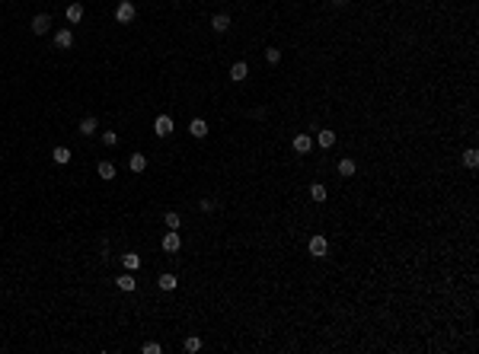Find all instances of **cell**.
<instances>
[{
    "instance_id": "obj_1",
    "label": "cell",
    "mask_w": 479,
    "mask_h": 354,
    "mask_svg": "<svg viewBox=\"0 0 479 354\" xmlns=\"http://www.w3.org/2000/svg\"><path fill=\"white\" fill-rule=\"evenodd\" d=\"M307 252H310L313 258H323V255L329 252V239L320 236V233H316V236H310V239H307Z\"/></svg>"
},
{
    "instance_id": "obj_2",
    "label": "cell",
    "mask_w": 479,
    "mask_h": 354,
    "mask_svg": "<svg viewBox=\"0 0 479 354\" xmlns=\"http://www.w3.org/2000/svg\"><path fill=\"white\" fill-rule=\"evenodd\" d=\"M134 16H137V10H134V4H131V0H121V4L115 7V20H118L121 26L134 23Z\"/></svg>"
},
{
    "instance_id": "obj_3",
    "label": "cell",
    "mask_w": 479,
    "mask_h": 354,
    "mask_svg": "<svg viewBox=\"0 0 479 354\" xmlns=\"http://www.w3.org/2000/svg\"><path fill=\"white\" fill-rule=\"evenodd\" d=\"M291 147H294V153H297V157H307V153L313 150V137L310 134H297L291 141Z\"/></svg>"
},
{
    "instance_id": "obj_4",
    "label": "cell",
    "mask_w": 479,
    "mask_h": 354,
    "mask_svg": "<svg viewBox=\"0 0 479 354\" xmlns=\"http://www.w3.org/2000/svg\"><path fill=\"white\" fill-rule=\"evenodd\" d=\"M77 131H80L83 137H93L96 131H99V118H96V115H86V118H80V125H77Z\"/></svg>"
},
{
    "instance_id": "obj_5",
    "label": "cell",
    "mask_w": 479,
    "mask_h": 354,
    "mask_svg": "<svg viewBox=\"0 0 479 354\" xmlns=\"http://www.w3.org/2000/svg\"><path fill=\"white\" fill-rule=\"evenodd\" d=\"M153 134H156V137H170V134H173V118H170V115H156Z\"/></svg>"
},
{
    "instance_id": "obj_6",
    "label": "cell",
    "mask_w": 479,
    "mask_h": 354,
    "mask_svg": "<svg viewBox=\"0 0 479 354\" xmlns=\"http://www.w3.org/2000/svg\"><path fill=\"white\" fill-rule=\"evenodd\" d=\"M36 36H45V32L51 29V16L48 13H39V16H32V26H29Z\"/></svg>"
},
{
    "instance_id": "obj_7",
    "label": "cell",
    "mask_w": 479,
    "mask_h": 354,
    "mask_svg": "<svg viewBox=\"0 0 479 354\" xmlns=\"http://www.w3.org/2000/svg\"><path fill=\"white\" fill-rule=\"evenodd\" d=\"M163 252H179V246H182V239H179V230H167V236H163Z\"/></svg>"
},
{
    "instance_id": "obj_8",
    "label": "cell",
    "mask_w": 479,
    "mask_h": 354,
    "mask_svg": "<svg viewBox=\"0 0 479 354\" xmlns=\"http://www.w3.org/2000/svg\"><path fill=\"white\" fill-rule=\"evenodd\" d=\"M55 45H58L61 51L74 48V32H71V29H58V32H55Z\"/></svg>"
},
{
    "instance_id": "obj_9",
    "label": "cell",
    "mask_w": 479,
    "mask_h": 354,
    "mask_svg": "<svg viewBox=\"0 0 479 354\" xmlns=\"http://www.w3.org/2000/svg\"><path fill=\"white\" fill-rule=\"evenodd\" d=\"M246 77H249V64H246V61L230 64V80H233V83H243Z\"/></svg>"
},
{
    "instance_id": "obj_10",
    "label": "cell",
    "mask_w": 479,
    "mask_h": 354,
    "mask_svg": "<svg viewBox=\"0 0 479 354\" xmlns=\"http://www.w3.org/2000/svg\"><path fill=\"white\" fill-rule=\"evenodd\" d=\"M115 287H118V290H128V293H131V290L137 287V281H134V271H125V274H118V278H115Z\"/></svg>"
},
{
    "instance_id": "obj_11",
    "label": "cell",
    "mask_w": 479,
    "mask_h": 354,
    "mask_svg": "<svg viewBox=\"0 0 479 354\" xmlns=\"http://www.w3.org/2000/svg\"><path fill=\"white\" fill-rule=\"evenodd\" d=\"M355 172H358V163H355L352 157H345V160H339V176L342 179H352Z\"/></svg>"
},
{
    "instance_id": "obj_12",
    "label": "cell",
    "mask_w": 479,
    "mask_h": 354,
    "mask_svg": "<svg viewBox=\"0 0 479 354\" xmlns=\"http://www.w3.org/2000/svg\"><path fill=\"white\" fill-rule=\"evenodd\" d=\"M211 29H214V32H227V29H230V16H227V13H214V16H211Z\"/></svg>"
},
{
    "instance_id": "obj_13",
    "label": "cell",
    "mask_w": 479,
    "mask_h": 354,
    "mask_svg": "<svg viewBox=\"0 0 479 354\" xmlns=\"http://www.w3.org/2000/svg\"><path fill=\"white\" fill-rule=\"evenodd\" d=\"M156 284H160L163 290H176V287H179V278H176L173 271H163L160 278H156Z\"/></svg>"
},
{
    "instance_id": "obj_14",
    "label": "cell",
    "mask_w": 479,
    "mask_h": 354,
    "mask_svg": "<svg viewBox=\"0 0 479 354\" xmlns=\"http://www.w3.org/2000/svg\"><path fill=\"white\" fill-rule=\"evenodd\" d=\"M189 134H192V137H208L205 118H192V122H189Z\"/></svg>"
},
{
    "instance_id": "obj_15",
    "label": "cell",
    "mask_w": 479,
    "mask_h": 354,
    "mask_svg": "<svg viewBox=\"0 0 479 354\" xmlns=\"http://www.w3.org/2000/svg\"><path fill=\"white\" fill-rule=\"evenodd\" d=\"M128 169H131V172H144L147 169V157H144V153H131V157H128Z\"/></svg>"
},
{
    "instance_id": "obj_16",
    "label": "cell",
    "mask_w": 479,
    "mask_h": 354,
    "mask_svg": "<svg viewBox=\"0 0 479 354\" xmlns=\"http://www.w3.org/2000/svg\"><path fill=\"white\" fill-rule=\"evenodd\" d=\"M121 265H125V271H137V268H141V255H137V252H125V255H121Z\"/></svg>"
},
{
    "instance_id": "obj_17",
    "label": "cell",
    "mask_w": 479,
    "mask_h": 354,
    "mask_svg": "<svg viewBox=\"0 0 479 354\" xmlns=\"http://www.w3.org/2000/svg\"><path fill=\"white\" fill-rule=\"evenodd\" d=\"M316 141H320L323 150H329V147L336 144V131H333V128H320V137H316Z\"/></svg>"
},
{
    "instance_id": "obj_18",
    "label": "cell",
    "mask_w": 479,
    "mask_h": 354,
    "mask_svg": "<svg viewBox=\"0 0 479 354\" xmlns=\"http://www.w3.org/2000/svg\"><path fill=\"white\" fill-rule=\"evenodd\" d=\"M96 172H99V179H115V163H109V160H99V166H96Z\"/></svg>"
},
{
    "instance_id": "obj_19",
    "label": "cell",
    "mask_w": 479,
    "mask_h": 354,
    "mask_svg": "<svg viewBox=\"0 0 479 354\" xmlns=\"http://www.w3.org/2000/svg\"><path fill=\"white\" fill-rule=\"evenodd\" d=\"M64 16H67V23H80L83 20V4H67Z\"/></svg>"
},
{
    "instance_id": "obj_20",
    "label": "cell",
    "mask_w": 479,
    "mask_h": 354,
    "mask_svg": "<svg viewBox=\"0 0 479 354\" xmlns=\"http://www.w3.org/2000/svg\"><path fill=\"white\" fill-rule=\"evenodd\" d=\"M326 198H329V192H326V185H320V182H316V185H310V201L323 204Z\"/></svg>"
},
{
    "instance_id": "obj_21",
    "label": "cell",
    "mask_w": 479,
    "mask_h": 354,
    "mask_svg": "<svg viewBox=\"0 0 479 354\" xmlns=\"http://www.w3.org/2000/svg\"><path fill=\"white\" fill-rule=\"evenodd\" d=\"M51 160H55L58 166H64V163H71V150H67V147H55V150H51Z\"/></svg>"
},
{
    "instance_id": "obj_22",
    "label": "cell",
    "mask_w": 479,
    "mask_h": 354,
    "mask_svg": "<svg viewBox=\"0 0 479 354\" xmlns=\"http://www.w3.org/2000/svg\"><path fill=\"white\" fill-rule=\"evenodd\" d=\"M463 166H466V169H476V166H479V150H476V147L463 150Z\"/></svg>"
},
{
    "instance_id": "obj_23",
    "label": "cell",
    "mask_w": 479,
    "mask_h": 354,
    "mask_svg": "<svg viewBox=\"0 0 479 354\" xmlns=\"http://www.w3.org/2000/svg\"><path fill=\"white\" fill-rule=\"evenodd\" d=\"M163 223H167V230H179V227H182V217H179L176 211H170L167 217H163Z\"/></svg>"
},
{
    "instance_id": "obj_24",
    "label": "cell",
    "mask_w": 479,
    "mask_h": 354,
    "mask_svg": "<svg viewBox=\"0 0 479 354\" xmlns=\"http://www.w3.org/2000/svg\"><path fill=\"white\" fill-rule=\"evenodd\" d=\"M265 61L272 64V67L281 64V48H265Z\"/></svg>"
},
{
    "instance_id": "obj_25",
    "label": "cell",
    "mask_w": 479,
    "mask_h": 354,
    "mask_svg": "<svg viewBox=\"0 0 479 354\" xmlns=\"http://www.w3.org/2000/svg\"><path fill=\"white\" fill-rule=\"evenodd\" d=\"M186 351H189V354L202 351V338H198V335H192V338H186Z\"/></svg>"
},
{
    "instance_id": "obj_26",
    "label": "cell",
    "mask_w": 479,
    "mask_h": 354,
    "mask_svg": "<svg viewBox=\"0 0 479 354\" xmlns=\"http://www.w3.org/2000/svg\"><path fill=\"white\" fill-rule=\"evenodd\" d=\"M102 144H106V147H115V144H118V134L106 128V131H102Z\"/></svg>"
},
{
    "instance_id": "obj_27",
    "label": "cell",
    "mask_w": 479,
    "mask_h": 354,
    "mask_svg": "<svg viewBox=\"0 0 479 354\" xmlns=\"http://www.w3.org/2000/svg\"><path fill=\"white\" fill-rule=\"evenodd\" d=\"M141 351H144V354H160V351H163V344H160V341H144V348H141Z\"/></svg>"
},
{
    "instance_id": "obj_28",
    "label": "cell",
    "mask_w": 479,
    "mask_h": 354,
    "mask_svg": "<svg viewBox=\"0 0 479 354\" xmlns=\"http://www.w3.org/2000/svg\"><path fill=\"white\" fill-rule=\"evenodd\" d=\"M198 208H202V214H211V211L217 208V201H214V198H202V204H198Z\"/></svg>"
},
{
    "instance_id": "obj_29",
    "label": "cell",
    "mask_w": 479,
    "mask_h": 354,
    "mask_svg": "<svg viewBox=\"0 0 479 354\" xmlns=\"http://www.w3.org/2000/svg\"><path fill=\"white\" fill-rule=\"evenodd\" d=\"M333 4H336V7H345V4H348V0H333Z\"/></svg>"
}]
</instances>
